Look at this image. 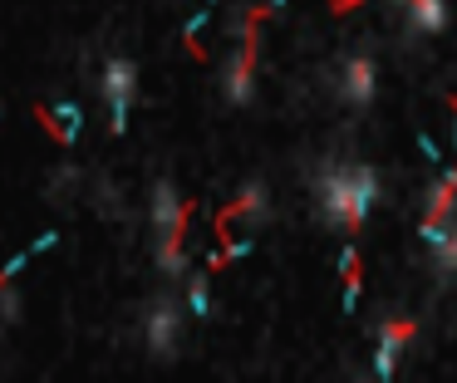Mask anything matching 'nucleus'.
Wrapping results in <instances>:
<instances>
[{
	"label": "nucleus",
	"instance_id": "4468645a",
	"mask_svg": "<svg viewBox=\"0 0 457 383\" xmlns=\"http://www.w3.org/2000/svg\"><path fill=\"white\" fill-rule=\"evenodd\" d=\"M0 314H5V320H15V314H21V295H15L11 285H0Z\"/></svg>",
	"mask_w": 457,
	"mask_h": 383
},
{
	"label": "nucleus",
	"instance_id": "9b49d317",
	"mask_svg": "<svg viewBox=\"0 0 457 383\" xmlns=\"http://www.w3.org/2000/svg\"><path fill=\"white\" fill-rule=\"evenodd\" d=\"M261 212H266V187H261V182H246V187L237 192V202H231L227 216H261Z\"/></svg>",
	"mask_w": 457,
	"mask_h": 383
},
{
	"label": "nucleus",
	"instance_id": "20e7f679",
	"mask_svg": "<svg viewBox=\"0 0 457 383\" xmlns=\"http://www.w3.org/2000/svg\"><path fill=\"white\" fill-rule=\"evenodd\" d=\"M408 339H413V320H384L378 324V334H374V373L378 379H394V369H398V359H403V349H408Z\"/></svg>",
	"mask_w": 457,
	"mask_h": 383
},
{
	"label": "nucleus",
	"instance_id": "1a4fd4ad",
	"mask_svg": "<svg viewBox=\"0 0 457 383\" xmlns=\"http://www.w3.org/2000/svg\"><path fill=\"white\" fill-rule=\"evenodd\" d=\"M398 10L418 35H437L447 25V0H398Z\"/></svg>",
	"mask_w": 457,
	"mask_h": 383
},
{
	"label": "nucleus",
	"instance_id": "7ed1b4c3",
	"mask_svg": "<svg viewBox=\"0 0 457 383\" xmlns=\"http://www.w3.org/2000/svg\"><path fill=\"white\" fill-rule=\"evenodd\" d=\"M133 94H138V69H133V59H109V64H104V104H109L113 133L129 128Z\"/></svg>",
	"mask_w": 457,
	"mask_h": 383
},
{
	"label": "nucleus",
	"instance_id": "f257e3e1",
	"mask_svg": "<svg viewBox=\"0 0 457 383\" xmlns=\"http://www.w3.org/2000/svg\"><path fill=\"white\" fill-rule=\"evenodd\" d=\"M315 202H320V216L339 231H359L369 216V206L378 202V172L364 162H345V167H329L320 172V187H315Z\"/></svg>",
	"mask_w": 457,
	"mask_h": 383
},
{
	"label": "nucleus",
	"instance_id": "6e6552de",
	"mask_svg": "<svg viewBox=\"0 0 457 383\" xmlns=\"http://www.w3.org/2000/svg\"><path fill=\"white\" fill-rule=\"evenodd\" d=\"M251 79H256V45H241L237 54H231V64H227V98L231 104H246L251 98Z\"/></svg>",
	"mask_w": 457,
	"mask_h": 383
},
{
	"label": "nucleus",
	"instance_id": "ddd939ff",
	"mask_svg": "<svg viewBox=\"0 0 457 383\" xmlns=\"http://www.w3.org/2000/svg\"><path fill=\"white\" fill-rule=\"evenodd\" d=\"M187 304H192V314H207V280L202 275H192V285H187Z\"/></svg>",
	"mask_w": 457,
	"mask_h": 383
},
{
	"label": "nucleus",
	"instance_id": "f03ea898",
	"mask_svg": "<svg viewBox=\"0 0 457 383\" xmlns=\"http://www.w3.org/2000/svg\"><path fill=\"white\" fill-rule=\"evenodd\" d=\"M153 226H158V265L168 275H182V271H187V255H182V236H187V202H182L168 182H158V192H153Z\"/></svg>",
	"mask_w": 457,
	"mask_h": 383
},
{
	"label": "nucleus",
	"instance_id": "423d86ee",
	"mask_svg": "<svg viewBox=\"0 0 457 383\" xmlns=\"http://www.w3.org/2000/svg\"><path fill=\"white\" fill-rule=\"evenodd\" d=\"M339 94H345L349 104H369V98H374V59L349 54L345 69H339Z\"/></svg>",
	"mask_w": 457,
	"mask_h": 383
},
{
	"label": "nucleus",
	"instance_id": "0eeeda50",
	"mask_svg": "<svg viewBox=\"0 0 457 383\" xmlns=\"http://www.w3.org/2000/svg\"><path fill=\"white\" fill-rule=\"evenodd\" d=\"M428 236V251H433V265L443 275H457V216H447V221L437 226H423Z\"/></svg>",
	"mask_w": 457,
	"mask_h": 383
},
{
	"label": "nucleus",
	"instance_id": "39448f33",
	"mask_svg": "<svg viewBox=\"0 0 457 383\" xmlns=\"http://www.w3.org/2000/svg\"><path fill=\"white\" fill-rule=\"evenodd\" d=\"M143 334H148V349L168 359V354L178 349V334H182V310H178L172 300L153 304V310H148V324H143Z\"/></svg>",
	"mask_w": 457,
	"mask_h": 383
},
{
	"label": "nucleus",
	"instance_id": "9d476101",
	"mask_svg": "<svg viewBox=\"0 0 457 383\" xmlns=\"http://www.w3.org/2000/svg\"><path fill=\"white\" fill-rule=\"evenodd\" d=\"M453 196H457V172H447L443 182L433 187V202H428V216H423V226H437V221H447V216H453Z\"/></svg>",
	"mask_w": 457,
	"mask_h": 383
},
{
	"label": "nucleus",
	"instance_id": "f8f14e48",
	"mask_svg": "<svg viewBox=\"0 0 457 383\" xmlns=\"http://www.w3.org/2000/svg\"><path fill=\"white\" fill-rule=\"evenodd\" d=\"M50 118H54V133H60V137H74V133H79V108H74V104L50 108Z\"/></svg>",
	"mask_w": 457,
	"mask_h": 383
}]
</instances>
